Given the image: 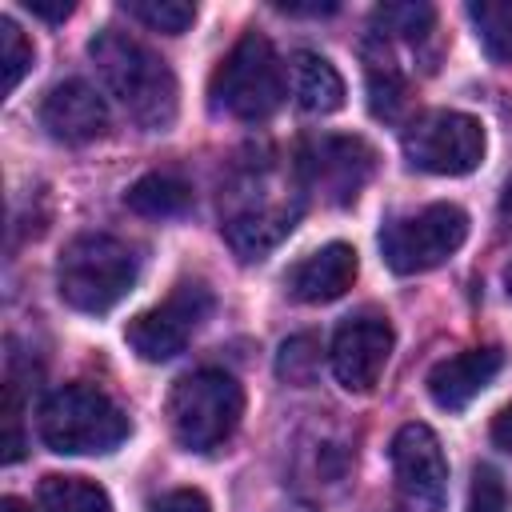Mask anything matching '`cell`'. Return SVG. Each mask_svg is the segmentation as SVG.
<instances>
[{"mask_svg":"<svg viewBox=\"0 0 512 512\" xmlns=\"http://www.w3.org/2000/svg\"><path fill=\"white\" fill-rule=\"evenodd\" d=\"M88 56L104 80V88L116 96V104L148 132H164L176 120L180 88L172 68L136 36L120 28H100L88 40Z\"/></svg>","mask_w":512,"mask_h":512,"instance_id":"obj_1","label":"cell"},{"mask_svg":"<svg viewBox=\"0 0 512 512\" xmlns=\"http://www.w3.org/2000/svg\"><path fill=\"white\" fill-rule=\"evenodd\" d=\"M120 404L92 384H64L40 404V440L60 456H104L128 440Z\"/></svg>","mask_w":512,"mask_h":512,"instance_id":"obj_2","label":"cell"},{"mask_svg":"<svg viewBox=\"0 0 512 512\" xmlns=\"http://www.w3.org/2000/svg\"><path fill=\"white\" fill-rule=\"evenodd\" d=\"M140 276V260L136 252L116 240V236H104V232H88V236H76L60 264H56V284H60V296L80 308V312H108L116 308L132 284Z\"/></svg>","mask_w":512,"mask_h":512,"instance_id":"obj_3","label":"cell"},{"mask_svg":"<svg viewBox=\"0 0 512 512\" xmlns=\"http://www.w3.org/2000/svg\"><path fill=\"white\" fill-rule=\"evenodd\" d=\"M240 416H244V392L220 368L188 372L168 392V424L188 452L220 448L236 432Z\"/></svg>","mask_w":512,"mask_h":512,"instance_id":"obj_4","label":"cell"},{"mask_svg":"<svg viewBox=\"0 0 512 512\" xmlns=\"http://www.w3.org/2000/svg\"><path fill=\"white\" fill-rule=\"evenodd\" d=\"M284 100V68L260 32H244L212 76V104L236 120H268Z\"/></svg>","mask_w":512,"mask_h":512,"instance_id":"obj_5","label":"cell"},{"mask_svg":"<svg viewBox=\"0 0 512 512\" xmlns=\"http://www.w3.org/2000/svg\"><path fill=\"white\" fill-rule=\"evenodd\" d=\"M468 236V216L456 204H428L420 212L396 216L384 224L380 232V252L388 260L392 272L400 276H416L428 272L436 264H444Z\"/></svg>","mask_w":512,"mask_h":512,"instance_id":"obj_6","label":"cell"},{"mask_svg":"<svg viewBox=\"0 0 512 512\" xmlns=\"http://www.w3.org/2000/svg\"><path fill=\"white\" fill-rule=\"evenodd\" d=\"M404 156L432 176H464L484 160V124L456 108H436L404 128Z\"/></svg>","mask_w":512,"mask_h":512,"instance_id":"obj_7","label":"cell"},{"mask_svg":"<svg viewBox=\"0 0 512 512\" xmlns=\"http://www.w3.org/2000/svg\"><path fill=\"white\" fill-rule=\"evenodd\" d=\"M372 172H376V152L360 136L320 132V136H308L296 152L300 188L320 192L328 204H352L360 188L372 180Z\"/></svg>","mask_w":512,"mask_h":512,"instance_id":"obj_8","label":"cell"},{"mask_svg":"<svg viewBox=\"0 0 512 512\" xmlns=\"http://www.w3.org/2000/svg\"><path fill=\"white\" fill-rule=\"evenodd\" d=\"M208 312H212V292L204 284H176L164 304L128 320L124 340L132 344V352L140 360L160 364V360H172L176 352H184L188 336L208 320Z\"/></svg>","mask_w":512,"mask_h":512,"instance_id":"obj_9","label":"cell"},{"mask_svg":"<svg viewBox=\"0 0 512 512\" xmlns=\"http://www.w3.org/2000/svg\"><path fill=\"white\" fill-rule=\"evenodd\" d=\"M300 216V192L296 196H276L264 192L260 200L252 196L248 180L232 184L228 192V212H224V240L240 260H260L268 256Z\"/></svg>","mask_w":512,"mask_h":512,"instance_id":"obj_10","label":"cell"},{"mask_svg":"<svg viewBox=\"0 0 512 512\" xmlns=\"http://www.w3.org/2000/svg\"><path fill=\"white\" fill-rule=\"evenodd\" d=\"M392 472L404 500L420 512H440L448 500V460L428 424H404L392 436Z\"/></svg>","mask_w":512,"mask_h":512,"instance_id":"obj_11","label":"cell"},{"mask_svg":"<svg viewBox=\"0 0 512 512\" xmlns=\"http://www.w3.org/2000/svg\"><path fill=\"white\" fill-rule=\"evenodd\" d=\"M392 324L376 312H360V316H348L336 336H332V372L336 380L348 388V392H372L388 356H392Z\"/></svg>","mask_w":512,"mask_h":512,"instance_id":"obj_12","label":"cell"},{"mask_svg":"<svg viewBox=\"0 0 512 512\" xmlns=\"http://www.w3.org/2000/svg\"><path fill=\"white\" fill-rule=\"evenodd\" d=\"M40 124L64 144H88L108 128V104L88 80H64L44 96Z\"/></svg>","mask_w":512,"mask_h":512,"instance_id":"obj_13","label":"cell"},{"mask_svg":"<svg viewBox=\"0 0 512 512\" xmlns=\"http://www.w3.org/2000/svg\"><path fill=\"white\" fill-rule=\"evenodd\" d=\"M356 268H360L356 264V248L344 244V240H332V244L308 252L300 264H292L284 284L304 304H328V300H336V296H344L352 288Z\"/></svg>","mask_w":512,"mask_h":512,"instance_id":"obj_14","label":"cell"},{"mask_svg":"<svg viewBox=\"0 0 512 512\" xmlns=\"http://www.w3.org/2000/svg\"><path fill=\"white\" fill-rule=\"evenodd\" d=\"M504 356L500 348H468V352H456L448 360H440L432 372H428V396L448 408V412H460L468 400H476L492 376L500 372Z\"/></svg>","mask_w":512,"mask_h":512,"instance_id":"obj_15","label":"cell"},{"mask_svg":"<svg viewBox=\"0 0 512 512\" xmlns=\"http://www.w3.org/2000/svg\"><path fill=\"white\" fill-rule=\"evenodd\" d=\"M364 76H368V108L380 120H396L408 104V80L388 48V36L372 32L364 40Z\"/></svg>","mask_w":512,"mask_h":512,"instance_id":"obj_16","label":"cell"},{"mask_svg":"<svg viewBox=\"0 0 512 512\" xmlns=\"http://www.w3.org/2000/svg\"><path fill=\"white\" fill-rule=\"evenodd\" d=\"M292 92L304 112L328 116L344 104V76L336 72L332 60H324L316 52H296L292 56Z\"/></svg>","mask_w":512,"mask_h":512,"instance_id":"obj_17","label":"cell"},{"mask_svg":"<svg viewBox=\"0 0 512 512\" xmlns=\"http://www.w3.org/2000/svg\"><path fill=\"white\" fill-rule=\"evenodd\" d=\"M128 208L140 212V216H152V220H164V216H180L188 204H192V188L168 172H148L140 176L132 188H128Z\"/></svg>","mask_w":512,"mask_h":512,"instance_id":"obj_18","label":"cell"},{"mask_svg":"<svg viewBox=\"0 0 512 512\" xmlns=\"http://www.w3.org/2000/svg\"><path fill=\"white\" fill-rule=\"evenodd\" d=\"M36 500L44 512H112V500L100 484L84 476H44L36 488Z\"/></svg>","mask_w":512,"mask_h":512,"instance_id":"obj_19","label":"cell"},{"mask_svg":"<svg viewBox=\"0 0 512 512\" xmlns=\"http://www.w3.org/2000/svg\"><path fill=\"white\" fill-rule=\"evenodd\" d=\"M468 16L480 48L496 64H512V0H472Z\"/></svg>","mask_w":512,"mask_h":512,"instance_id":"obj_20","label":"cell"},{"mask_svg":"<svg viewBox=\"0 0 512 512\" xmlns=\"http://www.w3.org/2000/svg\"><path fill=\"white\" fill-rule=\"evenodd\" d=\"M436 24V12L432 4H420V0H400V4H380L376 8V28L380 36H400L408 44H420Z\"/></svg>","mask_w":512,"mask_h":512,"instance_id":"obj_21","label":"cell"},{"mask_svg":"<svg viewBox=\"0 0 512 512\" xmlns=\"http://www.w3.org/2000/svg\"><path fill=\"white\" fill-rule=\"evenodd\" d=\"M124 12L156 32H168V36L188 32L196 20V4H184V0H124Z\"/></svg>","mask_w":512,"mask_h":512,"instance_id":"obj_22","label":"cell"},{"mask_svg":"<svg viewBox=\"0 0 512 512\" xmlns=\"http://www.w3.org/2000/svg\"><path fill=\"white\" fill-rule=\"evenodd\" d=\"M316 372H320V340L312 332L288 336L276 352V376L288 384H312Z\"/></svg>","mask_w":512,"mask_h":512,"instance_id":"obj_23","label":"cell"},{"mask_svg":"<svg viewBox=\"0 0 512 512\" xmlns=\"http://www.w3.org/2000/svg\"><path fill=\"white\" fill-rule=\"evenodd\" d=\"M28 68H32V44L16 28V20L4 16L0 20V80H4V92H16V84L24 80Z\"/></svg>","mask_w":512,"mask_h":512,"instance_id":"obj_24","label":"cell"},{"mask_svg":"<svg viewBox=\"0 0 512 512\" xmlns=\"http://www.w3.org/2000/svg\"><path fill=\"white\" fill-rule=\"evenodd\" d=\"M468 512H508V488L492 464H480L472 472V492H468Z\"/></svg>","mask_w":512,"mask_h":512,"instance_id":"obj_25","label":"cell"},{"mask_svg":"<svg viewBox=\"0 0 512 512\" xmlns=\"http://www.w3.org/2000/svg\"><path fill=\"white\" fill-rule=\"evenodd\" d=\"M152 512H212V508H208L204 492H196V488H176V492H164V496L152 504Z\"/></svg>","mask_w":512,"mask_h":512,"instance_id":"obj_26","label":"cell"},{"mask_svg":"<svg viewBox=\"0 0 512 512\" xmlns=\"http://www.w3.org/2000/svg\"><path fill=\"white\" fill-rule=\"evenodd\" d=\"M492 440H496L504 452H512V404L496 412V420H492Z\"/></svg>","mask_w":512,"mask_h":512,"instance_id":"obj_27","label":"cell"},{"mask_svg":"<svg viewBox=\"0 0 512 512\" xmlns=\"http://www.w3.org/2000/svg\"><path fill=\"white\" fill-rule=\"evenodd\" d=\"M28 8H32L36 16H44V20H64V16L72 12L68 0H28Z\"/></svg>","mask_w":512,"mask_h":512,"instance_id":"obj_28","label":"cell"},{"mask_svg":"<svg viewBox=\"0 0 512 512\" xmlns=\"http://www.w3.org/2000/svg\"><path fill=\"white\" fill-rule=\"evenodd\" d=\"M280 12H292V16H328L336 12V4H296V0H276Z\"/></svg>","mask_w":512,"mask_h":512,"instance_id":"obj_29","label":"cell"},{"mask_svg":"<svg viewBox=\"0 0 512 512\" xmlns=\"http://www.w3.org/2000/svg\"><path fill=\"white\" fill-rule=\"evenodd\" d=\"M500 220L512 228V176H508V184H504V192H500Z\"/></svg>","mask_w":512,"mask_h":512,"instance_id":"obj_30","label":"cell"},{"mask_svg":"<svg viewBox=\"0 0 512 512\" xmlns=\"http://www.w3.org/2000/svg\"><path fill=\"white\" fill-rule=\"evenodd\" d=\"M0 512H32V508H28L24 500H16V496H4V500H0Z\"/></svg>","mask_w":512,"mask_h":512,"instance_id":"obj_31","label":"cell"},{"mask_svg":"<svg viewBox=\"0 0 512 512\" xmlns=\"http://www.w3.org/2000/svg\"><path fill=\"white\" fill-rule=\"evenodd\" d=\"M508 292H512V268H508Z\"/></svg>","mask_w":512,"mask_h":512,"instance_id":"obj_32","label":"cell"}]
</instances>
